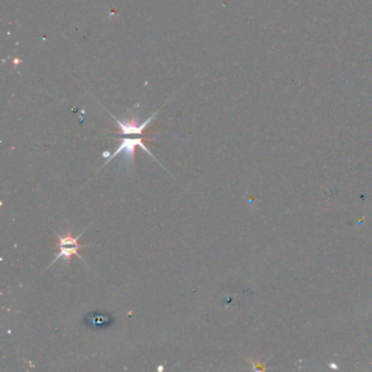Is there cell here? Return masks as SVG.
Here are the masks:
<instances>
[{
    "label": "cell",
    "mask_w": 372,
    "mask_h": 372,
    "mask_svg": "<svg viewBox=\"0 0 372 372\" xmlns=\"http://www.w3.org/2000/svg\"><path fill=\"white\" fill-rule=\"evenodd\" d=\"M82 235H83V233H81L77 237H72L70 232L67 233L65 236L57 235V237H58L57 248H58L59 254L53 261V263H55L59 259H64V260H66V261L69 262L72 257H78L79 259L83 260V258H82V256L79 254V250L81 248L86 247V244L79 243V238Z\"/></svg>",
    "instance_id": "cell-1"
},
{
    "label": "cell",
    "mask_w": 372,
    "mask_h": 372,
    "mask_svg": "<svg viewBox=\"0 0 372 372\" xmlns=\"http://www.w3.org/2000/svg\"><path fill=\"white\" fill-rule=\"evenodd\" d=\"M155 115H156V113L153 114L148 119H146V120L144 122H142V123H140L138 121L137 117H135V116H132L131 118L127 119V120H123V121L119 120V119H117L113 115H111V116H113L115 118V120L118 123L119 131L116 132L117 135H122V136H131V135L132 136H141V135H143L144 131H145V128L147 127V125L153 120Z\"/></svg>",
    "instance_id": "cell-3"
},
{
    "label": "cell",
    "mask_w": 372,
    "mask_h": 372,
    "mask_svg": "<svg viewBox=\"0 0 372 372\" xmlns=\"http://www.w3.org/2000/svg\"><path fill=\"white\" fill-rule=\"evenodd\" d=\"M85 323L91 329H101V327H106L111 323V318L107 314H91L86 317Z\"/></svg>",
    "instance_id": "cell-4"
},
{
    "label": "cell",
    "mask_w": 372,
    "mask_h": 372,
    "mask_svg": "<svg viewBox=\"0 0 372 372\" xmlns=\"http://www.w3.org/2000/svg\"><path fill=\"white\" fill-rule=\"evenodd\" d=\"M137 146H140L142 147L143 150L147 153L150 154L152 158H154L153 154L150 152V150L143 144V140L141 138H136V139H129V138H122L120 139V144H119L117 150L110 155V158L107 160V162L105 163V165H107V164L113 160L114 158H116V156L118 154L122 153L123 154V158L125 160L127 161L128 164H130L131 162H133V159H135V154H136V148Z\"/></svg>",
    "instance_id": "cell-2"
}]
</instances>
